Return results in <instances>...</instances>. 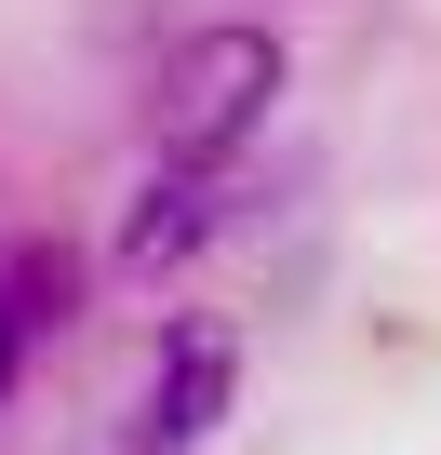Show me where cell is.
Returning a JSON list of instances; mask_svg holds the SVG:
<instances>
[{"mask_svg": "<svg viewBox=\"0 0 441 455\" xmlns=\"http://www.w3.org/2000/svg\"><path fill=\"white\" fill-rule=\"evenodd\" d=\"M14 362H28V322H14V295H0V388H14Z\"/></svg>", "mask_w": 441, "mask_h": 455, "instance_id": "5", "label": "cell"}, {"mask_svg": "<svg viewBox=\"0 0 441 455\" xmlns=\"http://www.w3.org/2000/svg\"><path fill=\"white\" fill-rule=\"evenodd\" d=\"M281 94V41L268 28H187L161 54V94H147V148L161 161H241L255 121Z\"/></svg>", "mask_w": 441, "mask_h": 455, "instance_id": "1", "label": "cell"}, {"mask_svg": "<svg viewBox=\"0 0 441 455\" xmlns=\"http://www.w3.org/2000/svg\"><path fill=\"white\" fill-rule=\"evenodd\" d=\"M0 295H14V322H28V335H54V322H67V295H81V268H67L54 242H28L14 268H0Z\"/></svg>", "mask_w": 441, "mask_h": 455, "instance_id": "4", "label": "cell"}, {"mask_svg": "<svg viewBox=\"0 0 441 455\" xmlns=\"http://www.w3.org/2000/svg\"><path fill=\"white\" fill-rule=\"evenodd\" d=\"M214 214H228V161H161L147 214L121 228V268H174L187 242H214Z\"/></svg>", "mask_w": 441, "mask_h": 455, "instance_id": "3", "label": "cell"}, {"mask_svg": "<svg viewBox=\"0 0 441 455\" xmlns=\"http://www.w3.org/2000/svg\"><path fill=\"white\" fill-rule=\"evenodd\" d=\"M228 388H241V348L214 335V322H174V335H161V388H147V428H161V442H201L214 415H228Z\"/></svg>", "mask_w": 441, "mask_h": 455, "instance_id": "2", "label": "cell"}]
</instances>
